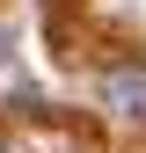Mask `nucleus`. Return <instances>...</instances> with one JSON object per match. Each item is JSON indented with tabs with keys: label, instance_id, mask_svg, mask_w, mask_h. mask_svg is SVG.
I'll list each match as a JSON object with an SVG mask.
<instances>
[{
	"label": "nucleus",
	"instance_id": "obj_1",
	"mask_svg": "<svg viewBox=\"0 0 146 153\" xmlns=\"http://www.w3.org/2000/svg\"><path fill=\"white\" fill-rule=\"evenodd\" d=\"M102 109H117L124 124H146V66H110L102 73Z\"/></svg>",
	"mask_w": 146,
	"mask_h": 153
}]
</instances>
